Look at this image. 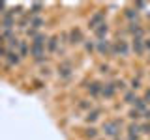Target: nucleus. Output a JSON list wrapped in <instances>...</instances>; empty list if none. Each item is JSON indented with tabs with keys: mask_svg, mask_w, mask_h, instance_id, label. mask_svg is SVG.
<instances>
[{
	"mask_svg": "<svg viewBox=\"0 0 150 140\" xmlns=\"http://www.w3.org/2000/svg\"><path fill=\"white\" fill-rule=\"evenodd\" d=\"M73 71H75V67H73L71 60H68V58H64L62 62L56 65V77H58V80H62V82L69 80V78L73 77Z\"/></svg>",
	"mask_w": 150,
	"mask_h": 140,
	"instance_id": "obj_1",
	"label": "nucleus"
},
{
	"mask_svg": "<svg viewBox=\"0 0 150 140\" xmlns=\"http://www.w3.org/2000/svg\"><path fill=\"white\" fill-rule=\"evenodd\" d=\"M131 52V45L126 37H118L112 41V56H120V58H128Z\"/></svg>",
	"mask_w": 150,
	"mask_h": 140,
	"instance_id": "obj_2",
	"label": "nucleus"
},
{
	"mask_svg": "<svg viewBox=\"0 0 150 140\" xmlns=\"http://www.w3.org/2000/svg\"><path fill=\"white\" fill-rule=\"evenodd\" d=\"M120 129H122L120 120H107L105 123H103V127H101L103 134H105V138H118Z\"/></svg>",
	"mask_w": 150,
	"mask_h": 140,
	"instance_id": "obj_3",
	"label": "nucleus"
},
{
	"mask_svg": "<svg viewBox=\"0 0 150 140\" xmlns=\"http://www.w3.org/2000/svg\"><path fill=\"white\" fill-rule=\"evenodd\" d=\"M30 58L36 65H43L49 60V54H47L43 47H30Z\"/></svg>",
	"mask_w": 150,
	"mask_h": 140,
	"instance_id": "obj_4",
	"label": "nucleus"
},
{
	"mask_svg": "<svg viewBox=\"0 0 150 140\" xmlns=\"http://www.w3.org/2000/svg\"><path fill=\"white\" fill-rule=\"evenodd\" d=\"M68 37H69V45L71 47H77V45H83L84 43V34H83V30H81V26H71L68 30Z\"/></svg>",
	"mask_w": 150,
	"mask_h": 140,
	"instance_id": "obj_5",
	"label": "nucleus"
},
{
	"mask_svg": "<svg viewBox=\"0 0 150 140\" xmlns=\"http://www.w3.org/2000/svg\"><path fill=\"white\" fill-rule=\"evenodd\" d=\"M105 17H107V11H105V9H98V11H94L92 15H90V19H88V24H86V26L94 32L100 24H103V22H105Z\"/></svg>",
	"mask_w": 150,
	"mask_h": 140,
	"instance_id": "obj_6",
	"label": "nucleus"
},
{
	"mask_svg": "<svg viewBox=\"0 0 150 140\" xmlns=\"http://www.w3.org/2000/svg\"><path fill=\"white\" fill-rule=\"evenodd\" d=\"M15 22H17V17L13 15L11 9H6L4 15L0 17V28H2V30H13V28H15Z\"/></svg>",
	"mask_w": 150,
	"mask_h": 140,
	"instance_id": "obj_7",
	"label": "nucleus"
},
{
	"mask_svg": "<svg viewBox=\"0 0 150 140\" xmlns=\"http://www.w3.org/2000/svg\"><path fill=\"white\" fill-rule=\"evenodd\" d=\"M101 86H103V82H100V80H90L86 84V93L90 95V99H100L101 97Z\"/></svg>",
	"mask_w": 150,
	"mask_h": 140,
	"instance_id": "obj_8",
	"label": "nucleus"
},
{
	"mask_svg": "<svg viewBox=\"0 0 150 140\" xmlns=\"http://www.w3.org/2000/svg\"><path fill=\"white\" fill-rule=\"evenodd\" d=\"M96 52L101 56H112V41H109V39L96 41Z\"/></svg>",
	"mask_w": 150,
	"mask_h": 140,
	"instance_id": "obj_9",
	"label": "nucleus"
},
{
	"mask_svg": "<svg viewBox=\"0 0 150 140\" xmlns=\"http://www.w3.org/2000/svg\"><path fill=\"white\" fill-rule=\"evenodd\" d=\"M103 116V108H100V106H94L92 110H88L86 114H84V123L86 125H94L98 120H100Z\"/></svg>",
	"mask_w": 150,
	"mask_h": 140,
	"instance_id": "obj_10",
	"label": "nucleus"
},
{
	"mask_svg": "<svg viewBox=\"0 0 150 140\" xmlns=\"http://www.w3.org/2000/svg\"><path fill=\"white\" fill-rule=\"evenodd\" d=\"M45 50H47V54H56L60 50V37H58V34L49 36L47 45H45Z\"/></svg>",
	"mask_w": 150,
	"mask_h": 140,
	"instance_id": "obj_11",
	"label": "nucleus"
},
{
	"mask_svg": "<svg viewBox=\"0 0 150 140\" xmlns=\"http://www.w3.org/2000/svg\"><path fill=\"white\" fill-rule=\"evenodd\" d=\"M131 52H133L137 58H143L144 56V39L141 37H131Z\"/></svg>",
	"mask_w": 150,
	"mask_h": 140,
	"instance_id": "obj_12",
	"label": "nucleus"
},
{
	"mask_svg": "<svg viewBox=\"0 0 150 140\" xmlns=\"http://www.w3.org/2000/svg\"><path fill=\"white\" fill-rule=\"evenodd\" d=\"M21 56H19V52L17 50H11V49H8V52H6V56H4V62H6V65L8 67H17L19 64H21Z\"/></svg>",
	"mask_w": 150,
	"mask_h": 140,
	"instance_id": "obj_13",
	"label": "nucleus"
},
{
	"mask_svg": "<svg viewBox=\"0 0 150 140\" xmlns=\"http://www.w3.org/2000/svg\"><path fill=\"white\" fill-rule=\"evenodd\" d=\"M126 32L131 34V37H141V39H144V26L141 24V22H129L128 28H126Z\"/></svg>",
	"mask_w": 150,
	"mask_h": 140,
	"instance_id": "obj_14",
	"label": "nucleus"
},
{
	"mask_svg": "<svg viewBox=\"0 0 150 140\" xmlns=\"http://www.w3.org/2000/svg\"><path fill=\"white\" fill-rule=\"evenodd\" d=\"M81 134H83L84 140H98L100 138V129H98L96 125H86Z\"/></svg>",
	"mask_w": 150,
	"mask_h": 140,
	"instance_id": "obj_15",
	"label": "nucleus"
},
{
	"mask_svg": "<svg viewBox=\"0 0 150 140\" xmlns=\"http://www.w3.org/2000/svg\"><path fill=\"white\" fill-rule=\"evenodd\" d=\"M115 95H116V90L112 86V82H103V86H101V97L103 99L111 101V99H115Z\"/></svg>",
	"mask_w": 150,
	"mask_h": 140,
	"instance_id": "obj_16",
	"label": "nucleus"
},
{
	"mask_svg": "<svg viewBox=\"0 0 150 140\" xmlns=\"http://www.w3.org/2000/svg\"><path fill=\"white\" fill-rule=\"evenodd\" d=\"M17 52L23 60L30 56V41L28 39H19V47H17Z\"/></svg>",
	"mask_w": 150,
	"mask_h": 140,
	"instance_id": "obj_17",
	"label": "nucleus"
},
{
	"mask_svg": "<svg viewBox=\"0 0 150 140\" xmlns=\"http://www.w3.org/2000/svg\"><path fill=\"white\" fill-rule=\"evenodd\" d=\"M107 36H109V24L105 21L103 24H100L94 30V37H96V41H100V39H107Z\"/></svg>",
	"mask_w": 150,
	"mask_h": 140,
	"instance_id": "obj_18",
	"label": "nucleus"
},
{
	"mask_svg": "<svg viewBox=\"0 0 150 140\" xmlns=\"http://www.w3.org/2000/svg\"><path fill=\"white\" fill-rule=\"evenodd\" d=\"M124 17L128 19V22H139V11H137V8H135V6L126 8L124 9Z\"/></svg>",
	"mask_w": 150,
	"mask_h": 140,
	"instance_id": "obj_19",
	"label": "nucleus"
},
{
	"mask_svg": "<svg viewBox=\"0 0 150 140\" xmlns=\"http://www.w3.org/2000/svg\"><path fill=\"white\" fill-rule=\"evenodd\" d=\"M15 28H17V30H21V32H26L28 28H30V17H28L26 13L23 17H19L17 22H15Z\"/></svg>",
	"mask_w": 150,
	"mask_h": 140,
	"instance_id": "obj_20",
	"label": "nucleus"
},
{
	"mask_svg": "<svg viewBox=\"0 0 150 140\" xmlns=\"http://www.w3.org/2000/svg\"><path fill=\"white\" fill-rule=\"evenodd\" d=\"M45 26V17L38 15V17H30V28H34V30L41 32V28Z\"/></svg>",
	"mask_w": 150,
	"mask_h": 140,
	"instance_id": "obj_21",
	"label": "nucleus"
},
{
	"mask_svg": "<svg viewBox=\"0 0 150 140\" xmlns=\"http://www.w3.org/2000/svg\"><path fill=\"white\" fill-rule=\"evenodd\" d=\"M92 108H94V103L90 99H79L77 101V110L84 112V114H86L88 110H92Z\"/></svg>",
	"mask_w": 150,
	"mask_h": 140,
	"instance_id": "obj_22",
	"label": "nucleus"
},
{
	"mask_svg": "<svg viewBox=\"0 0 150 140\" xmlns=\"http://www.w3.org/2000/svg\"><path fill=\"white\" fill-rule=\"evenodd\" d=\"M131 108H135L137 112H141V114H143V112H144V110L148 108V103L144 101L143 97H139V95H137V99L133 101V105H131Z\"/></svg>",
	"mask_w": 150,
	"mask_h": 140,
	"instance_id": "obj_23",
	"label": "nucleus"
},
{
	"mask_svg": "<svg viewBox=\"0 0 150 140\" xmlns=\"http://www.w3.org/2000/svg\"><path fill=\"white\" fill-rule=\"evenodd\" d=\"M112 82V86H115V90H116V93H118V92H122V93H124L126 90H128V82H126L124 80V78H115V80H111Z\"/></svg>",
	"mask_w": 150,
	"mask_h": 140,
	"instance_id": "obj_24",
	"label": "nucleus"
},
{
	"mask_svg": "<svg viewBox=\"0 0 150 140\" xmlns=\"http://www.w3.org/2000/svg\"><path fill=\"white\" fill-rule=\"evenodd\" d=\"M122 95H124V103H128V105H133V101L137 99V92H133V90H126L124 93H122Z\"/></svg>",
	"mask_w": 150,
	"mask_h": 140,
	"instance_id": "obj_25",
	"label": "nucleus"
},
{
	"mask_svg": "<svg viewBox=\"0 0 150 140\" xmlns=\"http://www.w3.org/2000/svg\"><path fill=\"white\" fill-rule=\"evenodd\" d=\"M83 47H84V50H86L88 54H92L94 50H96V39H84Z\"/></svg>",
	"mask_w": 150,
	"mask_h": 140,
	"instance_id": "obj_26",
	"label": "nucleus"
},
{
	"mask_svg": "<svg viewBox=\"0 0 150 140\" xmlns=\"http://www.w3.org/2000/svg\"><path fill=\"white\" fill-rule=\"evenodd\" d=\"M51 71H53V69H51L49 65H40V73H38V75H40L41 78H49L51 77Z\"/></svg>",
	"mask_w": 150,
	"mask_h": 140,
	"instance_id": "obj_27",
	"label": "nucleus"
},
{
	"mask_svg": "<svg viewBox=\"0 0 150 140\" xmlns=\"http://www.w3.org/2000/svg\"><path fill=\"white\" fill-rule=\"evenodd\" d=\"M128 118H129L131 121H135V123H137V121L141 120V112H137L135 108H129V110H128Z\"/></svg>",
	"mask_w": 150,
	"mask_h": 140,
	"instance_id": "obj_28",
	"label": "nucleus"
},
{
	"mask_svg": "<svg viewBox=\"0 0 150 140\" xmlns=\"http://www.w3.org/2000/svg\"><path fill=\"white\" fill-rule=\"evenodd\" d=\"M128 86H129V90H133V92L141 90V77H137V78H131V82L128 84Z\"/></svg>",
	"mask_w": 150,
	"mask_h": 140,
	"instance_id": "obj_29",
	"label": "nucleus"
},
{
	"mask_svg": "<svg viewBox=\"0 0 150 140\" xmlns=\"http://www.w3.org/2000/svg\"><path fill=\"white\" fill-rule=\"evenodd\" d=\"M2 37H4V41H6V43H8V41H11L13 37H17L15 36V30H2Z\"/></svg>",
	"mask_w": 150,
	"mask_h": 140,
	"instance_id": "obj_30",
	"label": "nucleus"
},
{
	"mask_svg": "<svg viewBox=\"0 0 150 140\" xmlns=\"http://www.w3.org/2000/svg\"><path fill=\"white\" fill-rule=\"evenodd\" d=\"M100 73H101V75H109V73H111L109 64H101V65H100Z\"/></svg>",
	"mask_w": 150,
	"mask_h": 140,
	"instance_id": "obj_31",
	"label": "nucleus"
},
{
	"mask_svg": "<svg viewBox=\"0 0 150 140\" xmlns=\"http://www.w3.org/2000/svg\"><path fill=\"white\" fill-rule=\"evenodd\" d=\"M6 52H8V45H0V60H4Z\"/></svg>",
	"mask_w": 150,
	"mask_h": 140,
	"instance_id": "obj_32",
	"label": "nucleus"
},
{
	"mask_svg": "<svg viewBox=\"0 0 150 140\" xmlns=\"http://www.w3.org/2000/svg\"><path fill=\"white\" fill-rule=\"evenodd\" d=\"M144 52L150 54V37H144Z\"/></svg>",
	"mask_w": 150,
	"mask_h": 140,
	"instance_id": "obj_33",
	"label": "nucleus"
},
{
	"mask_svg": "<svg viewBox=\"0 0 150 140\" xmlns=\"http://www.w3.org/2000/svg\"><path fill=\"white\" fill-rule=\"evenodd\" d=\"M143 99H144V101H146V103H148V106H150V88H148V90H146V92H144V95H143Z\"/></svg>",
	"mask_w": 150,
	"mask_h": 140,
	"instance_id": "obj_34",
	"label": "nucleus"
},
{
	"mask_svg": "<svg viewBox=\"0 0 150 140\" xmlns=\"http://www.w3.org/2000/svg\"><path fill=\"white\" fill-rule=\"evenodd\" d=\"M0 65H2V62H0Z\"/></svg>",
	"mask_w": 150,
	"mask_h": 140,
	"instance_id": "obj_35",
	"label": "nucleus"
},
{
	"mask_svg": "<svg viewBox=\"0 0 150 140\" xmlns=\"http://www.w3.org/2000/svg\"><path fill=\"white\" fill-rule=\"evenodd\" d=\"M98 140H100V138H98Z\"/></svg>",
	"mask_w": 150,
	"mask_h": 140,
	"instance_id": "obj_36",
	"label": "nucleus"
}]
</instances>
